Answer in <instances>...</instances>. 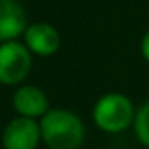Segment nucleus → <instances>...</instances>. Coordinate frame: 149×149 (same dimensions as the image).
<instances>
[{
	"label": "nucleus",
	"instance_id": "2",
	"mask_svg": "<svg viewBox=\"0 0 149 149\" xmlns=\"http://www.w3.org/2000/svg\"><path fill=\"white\" fill-rule=\"evenodd\" d=\"M135 107L123 93H107L100 97L93 107L95 125L107 133L125 132L135 119Z\"/></svg>",
	"mask_w": 149,
	"mask_h": 149
},
{
	"label": "nucleus",
	"instance_id": "1",
	"mask_svg": "<svg viewBox=\"0 0 149 149\" xmlns=\"http://www.w3.org/2000/svg\"><path fill=\"white\" fill-rule=\"evenodd\" d=\"M40 133L51 149H77L84 140V125L70 111L53 109L42 116Z\"/></svg>",
	"mask_w": 149,
	"mask_h": 149
},
{
	"label": "nucleus",
	"instance_id": "4",
	"mask_svg": "<svg viewBox=\"0 0 149 149\" xmlns=\"http://www.w3.org/2000/svg\"><path fill=\"white\" fill-rule=\"evenodd\" d=\"M40 137V125H37L33 118L21 116L6 126L2 144L6 149H35Z\"/></svg>",
	"mask_w": 149,
	"mask_h": 149
},
{
	"label": "nucleus",
	"instance_id": "3",
	"mask_svg": "<svg viewBox=\"0 0 149 149\" xmlns=\"http://www.w3.org/2000/svg\"><path fill=\"white\" fill-rule=\"evenodd\" d=\"M32 58L28 49L14 40H6L0 44V83L18 84L30 72Z\"/></svg>",
	"mask_w": 149,
	"mask_h": 149
},
{
	"label": "nucleus",
	"instance_id": "7",
	"mask_svg": "<svg viewBox=\"0 0 149 149\" xmlns=\"http://www.w3.org/2000/svg\"><path fill=\"white\" fill-rule=\"evenodd\" d=\"M14 109L26 118H42L49 111L47 97L35 86H23L14 93Z\"/></svg>",
	"mask_w": 149,
	"mask_h": 149
},
{
	"label": "nucleus",
	"instance_id": "8",
	"mask_svg": "<svg viewBox=\"0 0 149 149\" xmlns=\"http://www.w3.org/2000/svg\"><path fill=\"white\" fill-rule=\"evenodd\" d=\"M133 128H135V135H137L139 142L149 149V100L144 102L137 109L135 119H133Z\"/></svg>",
	"mask_w": 149,
	"mask_h": 149
},
{
	"label": "nucleus",
	"instance_id": "9",
	"mask_svg": "<svg viewBox=\"0 0 149 149\" xmlns=\"http://www.w3.org/2000/svg\"><path fill=\"white\" fill-rule=\"evenodd\" d=\"M140 53H142L144 60L149 63V30L142 35V40H140Z\"/></svg>",
	"mask_w": 149,
	"mask_h": 149
},
{
	"label": "nucleus",
	"instance_id": "5",
	"mask_svg": "<svg viewBox=\"0 0 149 149\" xmlns=\"http://www.w3.org/2000/svg\"><path fill=\"white\" fill-rule=\"evenodd\" d=\"M26 47L40 56H47L58 51L60 47V33L54 26L47 23H37L25 30Z\"/></svg>",
	"mask_w": 149,
	"mask_h": 149
},
{
	"label": "nucleus",
	"instance_id": "6",
	"mask_svg": "<svg viewBox=\"0 0 149 149\" xmlns=\"http://www.w3.org/2000/svg\"><path fill=\"white\" fill-rule=\"evenodd\" d=\"M26 30L23 7L16 0H0V40H13Z\"/></svg>",
	"mask_w": 149,
	"mask_h": 149
}]
</instances>
